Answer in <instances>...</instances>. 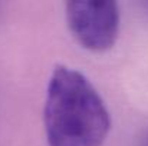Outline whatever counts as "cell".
<instances>
[{
    "instance_id": "obj_1",
    "label": "cell",
    "mask_w": 148,
    "mask_h": 146,
    "mask_svg": "<svg viewBox=\"0 0 148 146\" xmlns=\"http://www.w3.org/2000/svg\"><path fill=\"white\" fill-rule=\"evenodd\" d=\"M43 119L49 146H101L111 128L108 109L94 85L63 65L52 72Z\"/></svg>"
},
{
    "instance_id": "obj_2",
    "label": "cell",
    "mask_w": 148,
    "mask_h": 146,
    "mask_svg": "<svg viewBox=\"0 0 148 146\" xmlns=\"http://www.w3.org/2000/svg\"><path fill=\"white\" fill-rule=\"evenodd\" d=\"M66 22L82 48L105 52L114 46L119 30V10L115 1H68Z\"/></svg>"
},
{
    "instance_id": "obj_3",
    "label": "cell",
    "mask_w": 148,
    "mask_h": 146,
    "mask_svg": "<svg viewBox=\"0 0 148 146\" xmlns=\"http://www.w3.org/2000/svg\"><path fill=\"white\" fill-rule=\"evenodd\" d=\"M140 146H148V132L141 138V141H140Z\"/></svg>"
},
{
    "instance_id": "obj_4",
    "label": "cell",
    "mask_w": 148,
    "mask_h": 146,
    "mask_svg": "<svg viewBox=\"0 0 148 146\" xmlns=\"http://www.w3.org/2000/svg\"><path fill=\"white\" fill-rule=\"evenodd\" d=\"M144 7H145V10H147V13H148V1L147 3H144Z\"/></svg>"
}]
</instances>
